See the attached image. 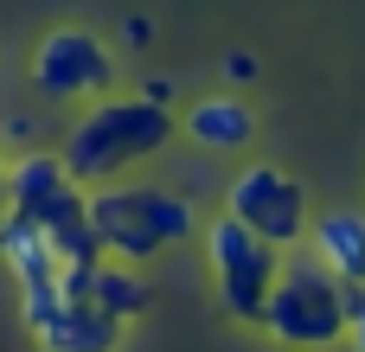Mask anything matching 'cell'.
<instances>
[{"instance_id": "obj_1", "label": "cell", "mask_w": 365, "mask_h": 352, "mask_svg": "<svg viewBox=\"0 0 365 352\" xmlns=\"http://www.w3.org/2000/svg\"><path fill=\"white\" fill-rule=\"evenodd\" d=\"M173 115L160 109V103H148V96H96L90 109H83V122L71 128V141H64V167H71V180L90 192V186H109V180H122L128 167H141L148 154H160L167 141H173Z\"/></svg>"}, {"instance_id": "obj_2", "label": "cell", "mask_w": 365, "mask_h": 352, "mask_svg": "<svg viewBox=\"0 0 365 352\" xmlns=\"http://www.w3.org/2000/svg\"><path fill=\"white\" fill-rule=\"evenodd\" d=\"M263 333L276 346H295V352L346 346V282L327 269V257L314 244L282 250L276 289L263 301Z\"/></svg>"}, {"instance_id": "obj_3", "label": "cell", "mask_w": 365, "mask_h": 352, "mask_svg": "<svg viewBox=\"0 0 365 352\" xmlns=\"http://www.w3.org/2000/svg\"><path fill=\"white\" fill-rule=\"evenodd\" d=\"M90 231H96L103 257H122L141 269L160 250L192 237V205L160 186H115L109 180V186H90Z\"/></svg>"}, {"instance_id": "obj_4", "label": "cell", "mask_w": 365, "mask_h": 352, "mask_svg": "<svg viewBox=\"0 0 365 352\" xmlns=\"http://www.w3.org/2000/svg\"><path fill=\"white\" fill-rule=\"evenodd\" d=\"M205 263H212V295H218V308H225L237 327H263V301H269V289H276L282 250L225 212V218L205 224Z\"/></svg>"}, {"instance_id": "obj_5", "label": "cell", "mask_w": 365, "mask_h": 352, "mask_svg": "<svg viewBox=\"0 0 365 352\" xmlns=\"http://www.w3.org/2000/svg\"><path fill=\"white\" fill-rule=\"evenodd\" d=\"M225 212H231L237 224H250L257 237H269L276 250L308 244V224H314V212H308V186H302L289 167H269V160H257V167H244V173L231 180Z\"/></svg>"}, {"instance_id": "obj_6", "label": "cell", "mask_w": 365, "mask_h": 352, "mask_svg": "<svg viewBox=\"0 0 365 352\" xmlns=\"http://www.w3.org/2000/svg\"><path fill=\"white\" fill-rule=\"evenodd\" d=\"M32 83L45 90V96H83V103H96V96H109L115 90V51L96 38V32H83V26H58V32H45L38 38V51H32Z\"/></svg>"}, {"instance_id": "obj_7", "label": "cell", "mask_w": 365, "mask_h": 352, "mask_svg": "<svg viewBox=\"0 0 365 352\" xmlns=\"http://www.w3.org/2000/svg\"><path fill=\"white\" fill-rule=\"evenodd\" d=\"M32 340L45 352H122L128 340V321H115L109 308H96V301H58L38 327H32Z\"/></svg>"}, {"instance_id": "obj_8", "label": "cell", "mask_w": 365, "mask_h": 352, "mask_svg": "<svg viewBox=\"0 0 365 352\" xmlns=\"http://www.w3.org/2000/svg\"><path fill=\"white\" fill-rule=\"evenodd\" d=\"M308 244L327 257L340 282H365V218L359 212H321L308 224Z\"/></svg>"}, {"instance_id": "obj_9", "label": "cell", "mask_w": 365, "mask_h": 352, "mask_svg": "<svg viewBox=\"0 0 365 352\" xmlns=\"http://www.w3.org/2000/svg\"><path fill=\"white\" fill-rule=\"evenodd\" d=\"M180 128H186L199 147H244V141L257 135V115H250L237 96H199V103L180 115Z\"/></svg>"}, {"instance_id": "obj_10", "label": "cell", "mask_w": 365, "mask_h": 352, "mask_svg": "<svg viewBox=\"0 0 365 352\" xmlns=\"http://www.w3.org/2000/svg\"><path fill=\"white\" fill-rule=\"evenodd\" d=\"M346 346L365 352V282H346Z\"/></svg>"}, {"instance_id": "obj_11", "label": "cell", "mask_w": 365, "mask_h": 352, "mask_svg": "<svg viewBox=\"0 0 365 352\" xmlns=\"http://www.w3.org/2000/svg\"><path fill=\"white\" fill-rule=\"evenodd\" d=\"M0 218H6V167H0Z\"/></svg>"}]
</instances>
